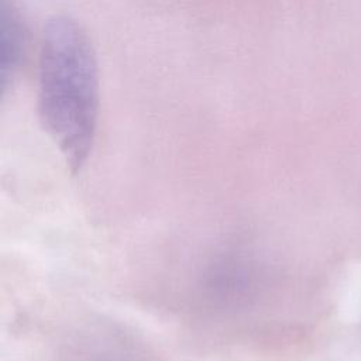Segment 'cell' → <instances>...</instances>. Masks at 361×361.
<instances>
[{
    "mask_svg": "<svg viewBox=\"0 0 361 361\" xmlns=\"http://www.w3.org/2000/svg\"><path fill=\"white\" fill-rule=\"evenodd\" d=\"M38 116L72 173L87 161L97 128L96 54L82 25L58 16L44 28L38 69Z\"/></svg>",
    "mask_w": 361,
    "mask_h": 361,
    "instance_id": "6da1fadb",
    "label": "cell"
},
{
    "mask_svg": "<svg viewBox=\"0 0 361 361\" xmlns=\"http://www.w3.org/2000/svg\"><path fill=\"white\" fill-rule=\"evenodd\" d=\"M265 288V265L248 250L230 248L204 267L203 299L221 312H237L255 302Z\"/></svg>",
    "mask_w": 361,
    "mask_h": 361,
    "instance_id": "7a4b0ae2",
    "label": "cell"
},
{
    "mask_svg": "<svg viewBox=\"0 0 361 361\" xmlns=\"http://www.w3.org/2000/svg\"><path fill=\"white\" fill-rule=\"evenodd\" d=\"M94 361H111V360H109V358H99V360H94Z\"/></svg>",
    "mask_w": 361,
    "mask_h": 361,
    "instance_id": "3957f363",
    "label": "cell"
}]
</instances>
